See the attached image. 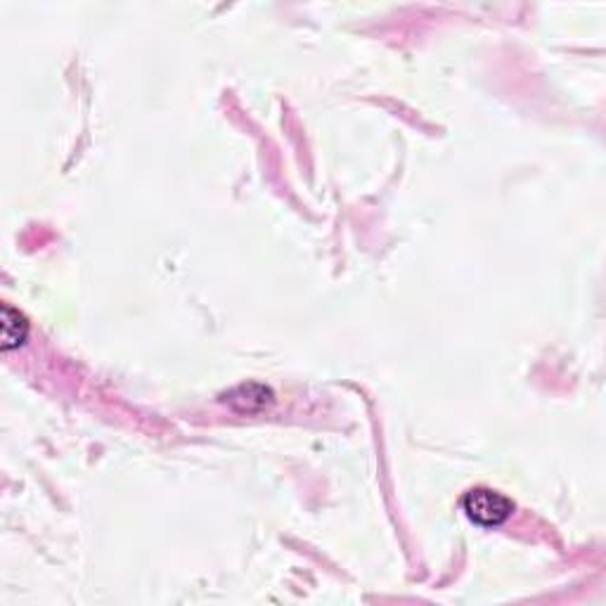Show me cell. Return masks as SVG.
Segmentation results:
<instances>
[{"mask_svg": "<svg viewBox=\"0 0 606 606\" xmlns=\"http://www.w3.org/2000/svg\"><path fill=\"white\" fill-rule=\"evenodd\" d=\"M460 505L462 512L467 514V519L481 528H495L505 524L514 512V502L507 495L486 486L472 488V491L464 493Z\"/></svg>", "mask_w": 606, "mask_h": 606, "instance_id": "1", "label": "cell"}, {"mask_svg": "<svg viewBox=\"0 0 606 606\" xmlns=\"http://www.w3.org/2000/svg\"><path fill=\"white\" fill-rule=\"evenodd\" d=\"M27 334H29L27 318L5 303L3 306V351H12V348L22 346L24 341H27Z\"/></svg>", "mask_w": 606, "mask_h": 606, "instance_id": "2", "label": "cell"}]
</instances>
